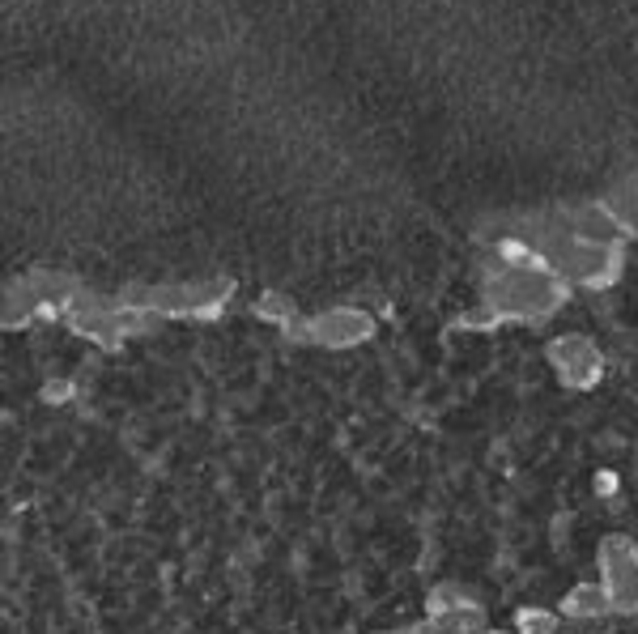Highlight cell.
<instances>
[{"label": "cell", "instance_id": "cell-1", "mask_svg": "<svg viewBox=\"0 0 638 634\" xmlns=\"http://www.w3.org/2000/svg\"><path fill=\"white\" fill-rule=\"evenodd\" d=\"M600 588L609 596V613L634 617L638 613V549L626 537H604L600 541Z\"/></svg>", "mask_w": 638, "mask_h": 634}, {"label": "cell", "instance_id": "cell-2", "mask_svg": "<svg viewBox=\"0 0 638 634\" xmlns=\"http://www.w3.org/2000/svg\"><path fill=\"white\" fill-rule=\"evenodd\" d=\"M549 362H553V371H558V379L566 383V388H592V383L604 375L600 349H596V341H587L583 332H566V337L553 341Z\"/></svg>", "mask_w": 638, "mask_h": 634}, {"label": "cell", "instance_id": "cell-3", "mask_svg": "<svg viewBox=\"0 0 638 634\" xmlns=\"http://www.w3.org/2000/svg\"><path fill=\"white\" fill-rule=\"evenodd\" d=\"M371 332H375L371 315H362L354 307H337V311H324L311 324L307 341H319V345H328V349H349V345H362Z\"/></svg>", "mask_w": 638, "mask_h": 634}, {"label": "cell", "instance_id": "cell-4", "mask_svg": "<svg viewBox=\"0 0 638 634\" xmlns=\"http://www.w3.org/2000/svg\"><path fill=\"white\" fill-rule=\"evenodd\" d=\"M562 617H575V622H596V617H609V596L604 588L592 583H575L566 596H562Z\"/></svg>", "mask_w": 638, "mask_h": 634}, {"label": "cell", "instance_id": "cell-5", "mask_svg": "<svg viewBox=\"0 0 638 634\" xmlns=\"http://www.w3.org/2000/svg\"><path fill=\"white\" fill-rule=\"evenodd\" d=\"M515 634H558V613L553 609H519L515 613Z\"/></svg>", "mask_w": 638, "mask_h": 634}, {"label": "cell", "instance_id": "cell-6", "mask_svg": "<svg viewBox=\"0 0 638 634\" xmlns=\"http://www.w3.org/2000/svg\"><path fill=\"white\" fill-rule=\"evenodd\" d=\"M260 315H264V320H273L277 328H290V324H298V311H294V303H290V298H281V294H268V298H260Z\"/></svg>", "mask_w": 638, "mask_h": 634}, {"label": "cell", "instance_id": "cell-7", "mask_svg": "<svg viewBox=\"0 0 638 634\" xmlns=\"http://www.w3.org/2000/svg\"><path fill=\"white\" fill-rule=\"evenodd\" d=\"M69 396H77V383L73 379H47L43 383V400H47V405H64Z\"/></svg>", "mask_w": 638, "mask_h": 634}, {"label": "cell", "instance_id": "cell-8", "mask_svg": "<svg viewBox=\"0 0 638 634\" xmlns=\"http://www.w3.org/2000/svg\"><path fill=\"white\" fill-rule=\"evenodd\" d=\"M596 486H600V490H604V494H609V490H613V486H617V477H613V473H600V481H596Z\"/></svg>", "mask_w": 638, "mask_h": 634}, {"label": "cell", "instance_id": "cell-9", "mask_svg": "<svg viewBox=\"0 0 638 634\" xmlns=\"http://www.w3.org/2000/svg\"><path fill=\"white\" fill-rule=\"evenodd\" d=\"M392 634H417V630H392Z\"/></svg>", "mask_w": 638, "mask_h": 634}]
</instances>
